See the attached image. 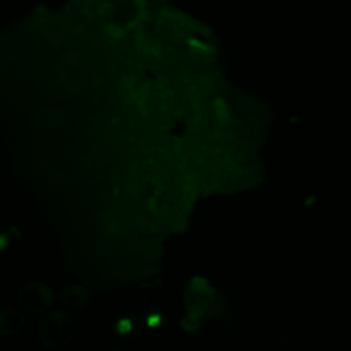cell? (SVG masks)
Returning a JSON list of instances; mask_svg holds the SVG:
<instances>
[{
    "instance_id": "obj_1",
    "label": "cell",
    "mask_w": 351,
    "mask_h": 351,
    "mask_svg": "<svg viewBox=\"0 0 351 351\" xmlns=\"http://www.w3.org/2000/svg\"><path fill=\"white\" fill-rule=\"evenodd\" d=\"M38 336L45 347L52 350L63 348L74 336V319L64 311H49L40 319Z\"/></svg>"
},
{
    "instance_id": "obj_2",
    "label": "cell",
    "mask_w": 351,
    "mask_h": 351,
    "mask_svg": "<svg viewBox=\"0 0 351 351\" xmlns=\"http://www.w3.org/2000/svg\"><path fill=\"white\" fill-rule=\"evenodd\" d=\"M51 289L40 281H30L21 287L18 292V300L21 306L30 313H43L52 304Z\"/></svg>"
},
{
    "instance_id": "obj_3",
    "label": "cell",
    "mask_w": 351,
    "mask_h": 351,
    "mask_svg": "<svg viewBox=\"0 0 351 351\" xmlns=\"http://www.w3.org/2000/svg\"><path fill=\"white\" fill-rule=\"evenodd\" d=\"M25 314L15 308L0 310V336H11L18 333L25 325Z\"/></svg>"
},
{
    "instance_id": "obj_4",
    "label": "cell",
    "mask_w": 351,
    "mask_h": 351,
    "mask_svg": "<svg viewBox=\"0 0 351 351\" xmlns=\"http://www.w3.org/2000/svg\"><path fill=\"white\" fill-rule=\"evenodd\" d=\"M59 299L69 308H81L89 300V293L84 287L67 285L59 292Z\"/></svg>"
},
{
    "instance_id": "obj_5",
    "label": "cell",
    "mask_w": 351,
    "mask_h": 351,
    "mask_svg": "<svg viewBox=\"0 0 351 351\" xmlns=\"http://www.w3.org/2000/svg\"><path fill=\"white\" fill-rule=\"evenodd\" d=\"M108 351H121V350H108Z\"/></svg>"
}]
</instances>
